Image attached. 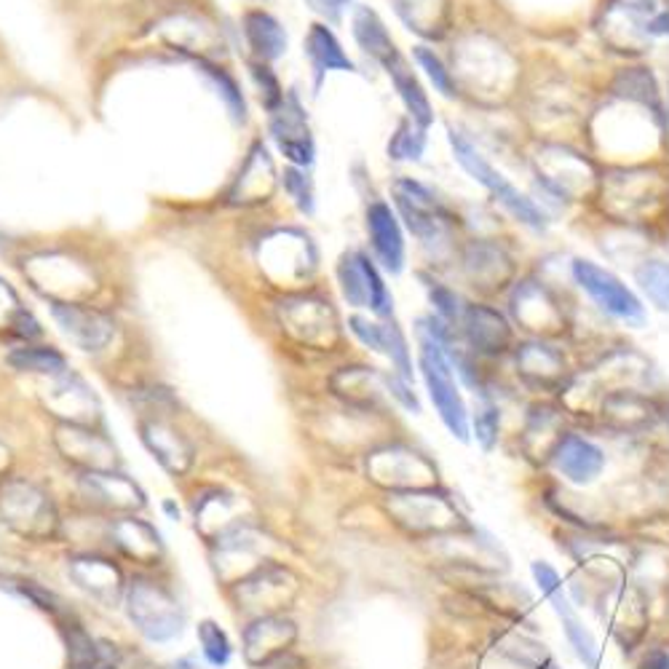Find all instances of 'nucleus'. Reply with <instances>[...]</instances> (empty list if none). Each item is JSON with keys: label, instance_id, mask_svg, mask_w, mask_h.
Wrapping results in <instances>:
<instances>
[{"label": "nucleus", "instance_id": "obj_28", "mask_svg": "<svg viewBox=\"0 0 669 669\" xmlns=\"http://www.w3.org/2000/svg\"><path fill=\"white\" fill-rule=\"evenodd\" d=\"M159 32L174 51L199 57L201 62H206V57H214L217 51H223V41H220L217 30L210 22H204V19L169 17L166 22L159 24Z\"/></svg>", "mask_w": 669, "mask_h": 669}, {"label": "nucleus", "instance_id": "obj_34", "mask_svg": "<svg viewBox=\"0 0 669 669\" xmlns=\"http://www.w3.org/2000/svg\"><path fill=\"white\" fill-rule=\"evenodd\" d=\"M602 418L614 428H621V432H635V428L651 426L653 407L651 402L642 399L638 394H610L602 402Z\"/></svg>", "mask_w": 669, "mask_h": 669}, {"label": "nucleus", "instance_id": "obj_51", "mask_svg": "<svg viewBox=\"0 0 669 669\" xmlns=\"http://www.w3.org/2000/svg\"><path fill=\"white\" fill-rule=\"evenodd\" d=\"M386 356L392 359V365L399 369V378H405L407 383H410L413 381L410 351H407L405 335L399 333L396 324H386Z\"/></svg>", "mask_w": 669, "mask_h": 669}, {"label": "nucleus", "instance_id": "obj_31", "mask_svg": "<svg viewBox=\"0 0 669 669\" xmlns=\"http://www.w3.org/2000/svg\"><path fill=\"white\" fill-rule=\"evenodd\" d=\"M305 57L314 68L316 81H322L327 73H354V62L327 24H311L305 38Z\"/></svg>", "mask_w": 669, "mask_h": 669}, {"label": "nucleus", "instance_id": "obj_7", "mask_svg": "<svg viewBox=\"0 0 669 669\" xmlns=\"http://www.w3.org/2000/svg\"><path fill=\"white\" fill-rule=\"evenodd\" d=\"M24 276L49 303H87L94 295L92 268L68 255H38L24 265Z\"/></svg>", "mask_w": 669, "mask_h": 669}, {"label": "nucleus", "instance_id": "obj_14", "mask_svg": "<svg viewBox=\"0 0 669 669\" xmlns=\"http://www.w3.org/2000/svg\"><path fill=\"white\" fill-rule=\"evenodd\" d=\"M260 265L276 284L301 282L316 265L314 244L297 231H278L260 246Z\"/></svg>", "mask_w": 669, "mask_h": 669}, {"label": "nucleus", "instance_id": "obj_1", "mask_svg": "<svg viewBox=\"0 0 669 669\" xmlns=\"http://www.w3.org/2000/svg\"><path fill=\"white\" fill-rule=\"evenodd\" d=\"M0 523L24 541H57L62 530L60 511L41 485L11 477L0 487Z\"/></svg>", "mask_w": 669, "mask_h": 669}, {"label": "nucleus", "instance_id": "obj_27", "mask_svg": "<svg viewBox=\"0 0 669 669\" xmlns=\"http://www.w3.org/2000/svg\"><path fill=\"white\" fill-rule=\"evenodd\" d=\"M367 233L383 268L392 271V274H399L405 268V236H402L399 220H396V214L386 201H373L369 204Z\"/></svg>", "mask_w": 669, "mask_h": 669}, {"label": "nucleus", "instance_id": "obj_42", "mask_svg": "<svg viewBox=\"0 0 669 669\" xmlns=\"http://www.w3.org/2000/svg\"><path fill=\"white\" fill-rule=\"evenodd\" d=\"M498 651H501L506 659H511L515 665L525 667V669H557L555 659L544 651L541 642L523 638V635H504L501 642H498Z\"/></svg>", "mask_w": 669, "mask_h": 669}, {"label": "nucleus", "instance_id": "obj_30", "mask_svg": "<svg viewBox=\"0 0 669 669\" xmlns=\"http://www.w3.org/2000/svg\"><path fill=\"white\" fill-rule=\"evenodd\" d=\"M351 30H354V38L356 43H359V49L365 51L367 57H373L383 70H388L392 64L405 60V57L399 54V49H396L392 32H388L386 24H383V19L375 14L373 9H367V6H359V9L354 11Z\"/></svg>", "mask_w": 669, "mask_h": 669}, {"label": "nucleus", "instance_id": "obj_57", "mask_svg": "<svg viewBox=\"0 0 669 669\" xmlns=\"http://www.w3.org/2000/svg\"><path fill=\"white\" fill-rule=\"evenodd\" d=\"M257 669H308V661L303 659V656H297V653H284V656H278V659H274V661H268V665H263V667H257Z\"/></svg>", "mask_w": 669, "mask_h": 669}, {"label": "nucleus", "instance_id": "obj_33", "mask_svg": "<svg viewBox=\"0 0 669 669\" xmlns=\"http://www.w3.org/2000/svg\"><path fill=\"white\" fill-rule=\"evenodd\" d=\"M244 38L260 62H276L287 54V32L265 11H250L244 17Z\"/></svg>", "mask_w": 669, "mask_h": 669}, {"label": "nucleus", "instance_id": "obj_29", "mask_svg": "<svg viewBox=\"0 0 669 669\" xmlns=\"http://www.w3.org/2000/svg\"><path fill=\"white\" fill-rule=\"evenodd\" d=\"M464 333L469 346L485 356L504 354L511 343L509 322L504 320V314H498L496 308H487V305H469L464 311Z\"/></svg>", "mask_w": 669, "mask_h": 669}, {"label": "nucleus", "instance_id": "obj_8", "mask_svg": "<svg viewBox=\"0 0 669 669\" xmlns=\"http://www.w3.org/2000/svg\"><path fill=\"white\" fill-rule=\"evenodd\" d=\"M365 472L369 483L383 487L386 493L420 490V487H434L437 483V469L432 460L407 445H386L373 450L367 456Z\"/></svg>", "mask_w": 669, "mask_h": 669}, {"label": "nucleus", "instance_id": "obj_52", "mask_svg": "<svg viewBox=\"0 0 669 669\" xmlns=\"http://www.w3.org/2000/svg\"><path fill=\"white\" fill-rule=\"evenodd\" d=\"M498 426H501V415L493 405H483L474 415V437H477L479 447L485 453H490L498 442Z\"/></svg>", "mask_w": 669, "mask_h": 669}, {"label": "nucleus", "instance_id": "obj_36", "mask_svg": "<svg viewBox=\"0 0 669 669\" xmlns=\"http://www.w3.org/2000/svg\"><path fill=\"white\" fill-rule=\"evenodd\" d=\"M330 383H333V392L354 407H373L381 399L378 383H383V378L369 373L367 367H343Z\"/></svg>", "mask_w": 669, "mask_h": 669}, {"label": "nucleus", "instance_id": "obj_18", "mask_svg": "<svg viewBox=\"0 0 669 669\" xmlns=\"http://www.w3.org/2000/svg\"><path fill=\"white\" fill-rule=\"evenodd\" d=\"M394 201L396 210L405 217L407 229H410L420 242L434 244L439 242V239H445L447 214L426 185L415 183V180H396Z\"/></svg>", "mask_w": 669, "mask_h": 669}, {"label": "nucleus", "instance_id": "obj_19", "mask_svg": "<svg viewBox=\"0 0 669 669\" xmlns=\"http://www.w3.org/2000/svg\"><path fill=\"white\" fill-rule=\"evenodd\" d=\"M57 327L81 351H102L113 341L115 324L102 311L87 303H49Z\"/></svg>", "mask_w": 669, "mask_h": 669}, {"label": "nucleus", "instance_id": "obj_11", "mask_svg": "<svg viewBox=\"0 0 669 669\" xmlns=\"http://www.w3.org/2000/svg\"><path fill=\"white\" fill-rule=\"evenodd\" d=\"M337 282L348 305L354 308H369L375 316L388 320L394 311V301L388 295L386 284L373 265V260L362 252H346L337 263Z\"/></svg>", "mask_w": 669, "mask_h": 669}, {"label": "nucleus", "instance_id": "obj_60", "mask_svg": "<svg viewBox=\"0 0 669 669\" xmlns=\"http://www.w3.org/2000/svg\"><path fill=\"white\" fill-rule=\"evenodd\" d=\"M11 466H14V456H11L9 447L0 442V487H3L6 483H9V474H11Z\"/></svg>", "mask_w": 669, "mask_h": 669}, {"label": "nucleus", "instance_id": "obj_40", "mask_svg": "<svg viewBox=\"0 0 669 669\" xmlns=\"http://www.w3.org/2000/svg\"><path fill=\"white\" fill-rule=\"evenodd\" d=\"M0 333H9L17 337H38L41 335V324L28 308H22L17 292L0 278Z\"/></svg>", "mask_w": 669, "mask_h": 669}, {"label": "nucleus", "instance_id": "obj_13", "mask_svg": "<svg viewBox=\"0 0 669 669\" xmlns=\"http://www.w3.org/2000/svg\"><path fill=\"white\" fill-rule=\"evenodd\" d=\"M574 278L576 284L587 292L592 301L600 305L602 311H608L610 316L624 322L640 324L646 320L642 314V303L638 301L632 290L621 282L619 276H614L610 271L600 268L592 260H576L574 263Z\"/></svg>", "mask_w": 669, "mask_h": 669}, {"label": "nucleus", "instance_id": "obj_2", "mask_svg": "<svg viewBox=\"0 0 669 669\" xmlns=\"http://www.w3.org/2000/svg\"><path fill=\"white\" fill-rule=\"evenodd\" d=\"M383 509L394 519L396 528L415 538L442 536V533H458L469 528L456 501L447 493L434 490V487L386 493Z\"/></svg>", "mask_w": 669, "mask_h": 669}, {"label": "nucleus", "instance_id": "obj_25", "mask_svg": "<svg viewBox=\"0 0 669 669\" xmlns=\"http://www.w3.org/2000/svg\"><path fill=\"white\" fill-rule=\"evenodd\" d=\"M549 460L574 485L595 483L600 477V472L606 469V453L595 442L578 437V434H562V439L555 445Z\"/></svg>", "mask_w": 669, "mask_h": 669}, {"label": "nucleus", "instance_id": "obj_6", "mask_svg": "<svg viewBox=\"0 0 669 669\" xmlns=\"http://www.w3.org/2000/svg\"><path fill=\"white\" fill-rule=\"evenodd\" d=\"M450 148H453V155H456L458 164L464 166L466 172H469L479 185H485L487 191L496 196L498 204H501L504 210L511 214V217H517L519 223L530 225V229H536V231L547 225V217H544V212L538 210V206L533 204V201L525 196L519 187L511 185L509 180H506L496 166L487 164L483 155H479L477 148H474L472 142L464 138V134L450 132Z\"/></svg>", "mask_w": 669, "mask_h": 669}, {"label": "nucleus", "instance_id": "obj_10", "mask_svg": "<svg viewBox=\"0 0 669 669\" xmlns=\"http://www.w3.org/2000/svg\"><path fill=\"white\" fill-rule=\"evenodd\" d=\"M278 322L292 341L305 348L327 351L337 341V322L330 303L320 297H292L278 308Z\"/></svg>", "mask_w": 669, "mask_h": 669}, {"label": "nucleus", "instance_id": "obj_47", "mask_svg": "<svg viewBox=\"0 0 669 669\" xmlns=\"http://www.w3.org/2000/svg\"><path fill=\"white\" fill-rule=\"evenodd\" d=\"M282 185L287 191V196L295 201V206L303 214L314 212V180L308 178V172L301 166H290L284 169L282 174Z\"/></svg>", "mask_w": 669, "mask_h": 669}, {"label": "nucleus", "instance_id": "obj_22", "mask_svg": "<svg viewBox=\"0 0 669 669\" xmlns=\"http://www.w3.org/2000/svg\"><path fill=\"white\" fill-rule=\"evenodd\" d=\"M271 138H274L278 153H282L292 166L305 169L314 164L316 145L314 138H311V126L308 121H305L301 102H297L295 97H287V100L271 113Z\"/></svg>", "mask_w": 669, "mask_h": 669}, {"label": "nucleus", "instance_id": "obj_39", "mask_svg": "<svg viewBox=\"0 0 669 669\" xmlns=\"http://www.w3.org/2000/svg\"><path fill=\"white\" fill-rule=\"evenodd\" d=\"M614 92L624 97V100H632V102H640V105L651 108L653 113H661L659 83H656V78L648 68L621 70L614 81Z\"/></svg>", "mask_w": 669, "mask_h": 669}, {"label": "nucleus", "instance_id": "obj_58", "mask_svg": "<svg viewBox=\"0 0 669 669\" xmlns=\"http://www.w3.org/2000/svg\"><path fill=\"white\" fill-rule=\"evenodd\" d=\"M308 6L316 14L327 19H337V14H341V3H337V0H308Z\"/></svg>", "mask_w": 669, "mask_h": 669}, {"label": "nucleus", "instance_id": "obj_59", "mask_svg": "<svg viewBox=\"0 0 669 669\" xmlns=\"http://www.w3.org/2000/svg\"><path fill=\"white\" fill-rule=\"evenodd\" d=\"M640 669H669V653L656 648V651H648L646 659H642Z\"/></svg>", "mask_w": 669, "mask_h": 669}, {"label": "nucleus", "instance_id": "obj_53", "mask_svg": "<svg viewBox=\"0 0 669 669\" xmlns=\"http://www.w3.org/2000/svg\"><path fill=\"white\" fill-rule=\"evenodd\" d=\"M348 330L359 337L367 348L378 351V354H386V324L369 322L367 316L356 314L348 320Z\"/></svg>", "mask_w": 669, "mask_h": 669}, {"label": "nucleus", "instance_id": "obj_63", "mask_svg": "<svg viewBox=\"0 0 669 669\" xmlns=\"http://www.w3.org/2000/svg\"><path fill=\"white\" fill-rule=\"evenodd\" d=\"M172 669H201V667L196 665V661L191 659V656H185V659H178V661H174V667H172Z\"/></svg>", "mask_w": 669, "mask_h": 669}, {"label": "nucleus", "instance_id": "obj_12", "mask_svg": "<svg viewBox=\"0 0 669 669\" xmlns=\"http://www.w3.org/2000/svg\"><path fill=\"white\" fill-rule=\"evenodd\" d=\"M41 402L60 424L97 426V420L102 418V407L94 388L70 369L49 378V388L41 392Z\"/></svg>", "mask_w": 669, "mask_h": 669}, {"label": "nucleus", "instance_id": "obj_26", "mask_svg": "<svg viewBox=\"0 0 669 669\" xmlns=\"http://www.w3.org/2000/svg\"><path fill=\"white\" fill-rule=\"evenodd\" d=\"M276 191V166L263 145H255L246 155L242 172L233 180L229 201L236 206H255L274 196Z\"/></svg>", "mask_w": 669, "mask_h": 669}, {"label": "nucleus", "instance_id": "obj_38", "mask_svg": "<svg viewBox=\"0 0 669 669\" xmlns=\"http://www.w3.org/2000/svg\"><path fill=\"white\" fill-rule=\"evenodd\" d=\"M64 648H68V669H97L102 661V642H97L75 619H60Z\"/></svg>", "mask_w": 669, "mask_h": 669}, {"label": "nucleus", "instance_id": "obj_41", "mask_svg": "<svg viewBox=\"0 0 669 669\" xmlns=\"http://www.w3.org/2000/svg\"><path fill=\"white\" fill-rule=\"evenodd\" d=\"M9 365L17 369V373H32V375H47V378H54V375L68 373V359L54 348H43V346H24L17 348L9 354Z\"/></svg>", "mask_w": 669, "mask_h": 669}, {"label": "nucleus", "instance_id": "obj_5", "mask_svg": "<svg viewBox=\"0 0 669 669\" xmlns=\"http://www.w3.org/2000/svg\"><path fill=\"white\" fill-rule=\"evenodd\" d=\"M297 595H301V578L290 565L276 560L260 565L231 587L233 606L252 619L284 614L297 600Z\"/></svg>", "mask_w": 669, "mask_h": 669}, {"label": "nucleus", "instance_id": "obj_37", "mask_svg": "<svg viewBox=\"0 0 669 669\" xmlns=\"http://www.w3.org/2000/svg\"><path fill=\"white\" fill-rule=\"evenodd\" d=\"M517 367L536 386H551V383L562 378L565 365L560 354H555L547 346H538V343H530V346H523V351L517 354Z\"/></svg>", "mask_w": 669, "mask_h": 669}, {"label": "nucleus", "instance_id": "obj_23", "mask_svg": "<svg viewBox=\"0 0 669 669\" xmlns=\"http://www.w3.org/2000/svg\"><path fill=\"white\" fill-rule=\"evenodd\" d=\"M108 541L119 549L121 557L129 562L142 565V568H155L164 560V541L161 533L145 519L134 515L115 517L108 523Z\"/></svg>", "mask_w": 669, "mask_h": 669}, {"label": "nucleus", "instance_id": "obj_55", "mask_svg": "<svg viewBox=\"0 0 669 669\" xmlns=\"http://www.w3.org/2000/svg\"><path fill=\"white\" fill-rule=\"evenodd\" d=\"M428 295H432V303H434V308H437V314L442 316V320L445 322H453V320H458L460 316V305H458V297H456V292H450L447 287H432V292H428Z\"/></svg>", "mask_w": 669, "mask_h": 669}, {"label": "nucleus", "instance_id": "obj_62", "mask_svg": "<svg viewBox=\"0 0 669 669\" xmlns=\"http://www.w3.org/2000/svg\"><path fill=\"white\" fill-rule=\"evenodd\" d=\"M113 656H115L113 648L102 646V661H100V665H97V669H119V665H115Z\"/></svg>", "mask_w": 669, "mask_h": 669}, {"label": "nucleus", "instance_id": "obj_15", "mask_svg": "<svg viewBox=\"0 0 669 669\" xmlns=\"http://www.w3.org/2000/svg\"><path fill=\"white\" fill-rule=\"evenodd\" d=\"M268 547L271 541H265V536L255 528V523L225 533L223 538H217V541L212 544L217 576L233 587V584L242 581L244 576H250L252 570H257L260 565L271 562V557L265 555Z\"/></svg>", "mask_w": 669, "mask_h": 669}, {"label": "nucleus", "instance_id": "obj_24", "mask_svg": "<svg viewBox=\"0 0 669 669\" xmlns=\"http://www.w3.org/2000/svg\"><path fill=\"white\" fill-rule=\"evenodd\" d=\"M68 576L81 592L94 597L102 606H115L126 592L123 570L102 555H73L68 560Z\"/></svg>", "mask_w": 669, "mask_h": 669}, {"label": "nucleus", "instance_id": "obj_48", "mask_svg": "<svg viewBox=\"0 0 669 669\" xmlns=\"http://www.w3.org/2000/svg\"><path fill=\"white\" fill-rule=\"evenodd\" d=\"M413 54H415V60H418L420 68H424L428 81L434 83V89H437L442 97H456V81H453L450 70L445 68V62H442L439 57L434 54V49L415 47Z\"/></svg>", "mask_w": 669, "mask_h": 669}, {"label": "nucleus", "instance_id": "obj_61", "mask_svg": "<svg viewBox=\"0 0 669 669\" xmlns=\"http://www.w3.org/2000/svg\"><path fill=\"white\" fill-rule=\"evenodd\" d=\"M648 32H651V36H669V11L667 14L653 17L651 22H648Z\"/></svg>", "mask_w": 669, "mask_h": 669}, {"label": "nucleus", "instance_id": "obj_9", "mask_svg": "<svg viewBox=\"0 0 669 669\" xmlns=\"http://www.w3.org/2000/svg\"><path fill=\"white\" fill-rule=\"evenodd\" d=\"M78 496L97 515H134L145 509V493L129 479L126 474L115 472H87L78 477Z\"/></svg>", "mask_w": 669, "mask_h": 669}, {"label": "nucleus", "instance_id": "obj_45", "mask_svg": "<svg viewBox=\"0 0 669 669\" xmlns=\"http://www.w3.org/2000/svg\"><path fill=\"white\" fill-rule=\"evenodd\" d=\"M638 284L648 295V301L669 311V263L661 260H646L638 268Z\"/></svg>", "mask_w": 669, "mask_h": 669}, {"label": "nucleus", "instance_id": "obj_50", "mask_svg": "<svg viewBox=\"0 0 669 669\" xmlns=\"http://www.w3.org/2000/svg\"><path fill=\"white\" fill-rule=\"evenodd\" d=\"M201 64H204V70H206V73H210V78L214 81V87H217V89H220V94H223L225 105H229L233 119H236V121H244V119H246L244 97H242V92H239L236 83H233V78H231L229 73H225V70L212 68V64H206V62H201Z\"/></svg>", "mask_w": 669, "mask_h": 669}, {"label": "nucleus", "instance_id": "obj_49", "mask_svg": "<svg viewBox=\"0 0 669 669\" xmlns=\"http://www.w3.org/2000/svg\"><path fill=\"white\" fill-rule=\"evenodd\" d=\"M250 73H252V81H255V87L260 89V100H263V105L274 113V110L284 102V92L282 87H278L274 70H271L265 62H252Z\"/></svg>", "mask_w": 669, "mask_h": 669}, {"label": "nucleus", "instance_id": "obj_44", "mask_svg": "<svg viewBox=\"0 0 669 669\" xmlns=\"http://www.w3.org/2000/svg\"><path fill=\"white\" fill-rule=\"evenodd\" d=\"M426 148V129H420L413 119H405L396 126L388 142V159L394 161H418Z\"/></svg>", "mask_w": 669, "mask_h": 669}, {"label": "nucleus", "instance_id": "obj_20", "mask_svg": "<svg viewBox=\"0 0 669 669\" xmlns=\"http://www.w3.org/2000/svg\"><path fill=\"white\" fill-rule=\"evenodd\" d=\"M138 428L142 445L159 460L161 469L172 474V477H183V474L193 469L196 447H193V442L187 439L178 426L159 418V415H151V418H142Z\"/></svg>", "mask_w": 669, "mask_h": 669}, {"label": "nucleus", "instance_id": "obj_4", "mask_svg": "<svg viewBox=\"0 0 669 669\" xmlns=\"http://www.w3.org/2000/svg\"><path fill=\"white\" fill-rule=\"evenodd\" d=\"M420 375H424L428 396L437 407L442 424L447 432L460 442H469V415H466L464 396L458 392L456 375H453V362L437 337L420 330Z\"/></svg>", "mask_w": 669, "mask_h": 669}, {"label": "nucleus", "instance_id": "obj_64", "mask_svg": "<svg viewBox=\"0 0 669 669\" xmlns=\"http://www.w3.org/2000/svg\"><path fill=\"white\" fill-rule=\"evenodd\" d=\"M164 511H166V515L172 517V519H180V509H178V506H174L172 501H164Z\"/></svg>", "mask_w": 669, "mask_h": 669}, {"label": "nucleus", "instance_id": "obj_3", "mask_svg": "<svg viewBox=\"0 0 669 669\" xmlns=\"http://www.w3.org/2000/svg\"><path fill=\"white\" fill-rule=\"evenodd\" d=\"M123 606H126L129 621L151 642L174 640L185 627V610L178 595L151 576H134L126 584Z\"/></svg>", "mask_w": 669, "mask_h": 669}, {"label": "nucleus", "instance_id": "obj_43", "mask_svg": "<svg viewBox=\"0 0 669 669\" xmlns=\"http://www.w3.org/2000/svg\"><path fill=\"white\" fill-rule=\"evenodd\" d=\"M466 271L474 282H485V274L490 271L493 282H504V276L509 274V260L501 250L487 244H472L469 252H466Z\"/></svg>", "mask_w": 669, "mask_h": 669}, {"label": "nucleus", "instance_id": "obj_17", "mask_svg": "<svg viewBox=\"0 0 669 669\" xmlns=\"http://www.w3.org/2000/svg\"><path fill=\"white\" fill-rule=\"evenodd\" d=\"M193 523H196L201 538L214 544L225 533L252 525L255 519H252L250 506L236 493L225 490V487H206L193 498Z\"/></svg>", "mask_w": 669, "mask_h": 669}, {"label": "nucleus", "instance_id": "obj_54", "mask_svg": "<svg viewBox=\"0 0 669 669\" xmlns=\"http://www.w3.org/2000/svg\"><path fill=\"white\" fill-rule=\"evenodd\" d=\"M17 587H19V592H22L24 597H30V600L36 602L38 608H41V610H47V614L57 616V619H60V616H62V602L57 600L54 595L47 592V589L36 587V584H32V581H19Z\"/></svg>", "mask_w": 669, "mask_h": 669}, {"label": "nucleus", "instance_id": "obj_21", "mask_svg": "<svg viewBox=\"0 0 669 669\" xmlns=\"http://www.w3.org/2000/svg\"><path fill=\"white\" fill-rule=\"evenodd\" d=\"M297 642V624L284 614L252 619L242 635V651L250 667H263L290 653Z\"/></svg>", "mask_w": 669, "mask_h": 669}, {"label": "nucleus", "instance_id": "obj_56", "mask_svg": "<svg viewBox=\"0 0 669 669\" xmlns=\"http://www.w3.org/2000/svg\"><path fill=\"white\" fill-rule=\"evenodd\" d=\"M383 383H386L388 394H392L394 399H399L402 405L407 407V410L420 413L418 396H415V394L410 392V386H407V381H405V378H396V375H383Z\"/></svg>", "mask_w": 669, "mask_h": 669}, {"label": "nucleus", "instance_id": "obj_46", "mask_svg": "<svg viewBox=\"0 0 669 669\" xmlns=\"http://www.w3.org/2000/svg\"><path fill=\"white\" fill-rule=\"evenodd\" d=\"M199 642H201V651H204L206 661H210L212 667H225L231 661L233 648L229 635H225L214 621L199 624Z\"/></svg>", "mask_w": 669, "mask_h": 669}, {"label": "nucleus", "instance_id": "obj_32", "mask_svg": "<svg viewBox=\"0 0 669 669\" xmlns=\"http://www.w3.org/2000/svg\"><path fill=\"white\" fill-rule=\"evenodd\" d=\"M394 11L407 30L424 38H442L450 24L447 0H394Z\"/></svg>", "mask_w": 669, "mask_h": 669}, {"label": "nucleus", "instance_id": "obj_35", "mask_svg": "<svg viewBox=\"0 0 669 669\" xmlns=\"http://www.w3.org/2000/svg\"><path fill=\"white\" fill-rule=\"evenodd\" d=\"M388 78L394 81V89L399 92V100L405 102L407 113H410V119L418 123L420 129H428L434 121L432 113V102H428V97L424 92V87H420V81L415 78V73L410 68H407L405 60H399L392 68L386 70Z\"/></svg>", "mask_w": 669, "mask_h": 669}, {"label": "nucleus", "instance_id": "obj_16", "mask_svg": "<svg viewBox=\"0 0 669 669\" xmlns=\"http://www.w3.org/2000/svg\"><path fill=\"white\" fill-rule=\"evenodd\" d=\"M51 439H54L57 453L83 474L115 472V466H119V453H115L113 442L102 432H97L94 426L57 424Z\"/></svg>", "mask_w": 669, "mask_h": 669}]
</instances>
